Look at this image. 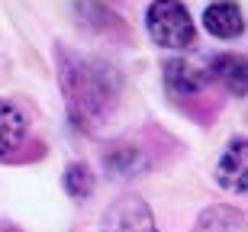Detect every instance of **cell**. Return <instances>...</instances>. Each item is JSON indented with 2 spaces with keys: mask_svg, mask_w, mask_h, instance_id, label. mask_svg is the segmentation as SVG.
Wrapping results in <instances>:
<instances>
[{
  "mask_svg": "<svg viewBox=\"0 0 248 232\" xmlns=\"http://www.w3.org/2000/svg\"><path fill=\"white\" fill-rule=\"evenodd\" d=\"M64 190H68L74 200L91 197L93 194V174H91V168L81 165V161H74V165L64 168Z\"/></svg>",
  "mask_w": 248,
  "mask_h": 232,
  "instance_id": "obj_11",
  "label": "cell"
},
{
  "mask_svg": "<svg viewBox=\"0 0 248 232\" xmlns=\"http://www.w3.org/2000/svg\"><path fill=\"white\" fill-rule=\"evenodd\" d=\"M203 84H206V71H200L197 65H190L187 58H171V62L165 65V87L171 91V97H177V100L200 93Z\"/></svg>",
  "mask_w": 248,
  "mask_h": 232,
  "instance_id": "obj_7",
  "label": "cell"
},
{
  "mask_svg": "<svg viewBox=\"0 0 248 232\" xmlns=\"http://www.w3.org/2000/svg\"><path fill=\"white\" fill-rule=\"evenodd\" d=\"M29 123L16 103L0 100V161H13L16 152L26 145Z\"/></svg>",
  "mask_w": 248,
  "mask_h": 232,
  "instance_id": "obj_5",
  "label": "cell"
},
{
  "mask_svg": "<svg viewBox=\"0 0 248 232\" xmlns=\"http://www.w3.org/2000/svg\"><path fill=\"white\" fill-rule=\"evenodd\" d=\"M197 232H245V219H242L235 210H226V206H219V210L203 213Z\"/></svg>",
  "mask_w": 248,
  "mask_h": 232,
  "instance_id": "obj_10",
  "label": "cell"
},
{
  "mask_svg": "<svg viewBox=\"0 0 248 232\" xmlns=\"http://www.w3.org/2000/svg\"><path fill=\"white\" fill-rule=\"evenodd\" d=\"M203 26L216 39H239L245 32V16L235 0H213L203 10Z\"/></svg>",
  "mask_w": 248,
  "mask_h": 232,
  "instance_id": "obj_6",
  "label": "cell"
},
{
  "mask_svg": "<svg viewBox=\"0 0 248 232\" xmlns=\"http://www.w3.org/2000/svg\"><path fill=\"white\" fill-rule=\"evenodd\" d=\"M58 81L62 93L68 103V116L74 120L78 129L97 132L103 123L116 113L123 93V77L120 71L97 55H81L71 48H58Z\"/></svg>",
  "mask_w": 248,
  "mask_h": 232,
  "instance_id": "obj_1",
  "label": "cell"
},
{
  "mask_svg": "<svg viewBox=\"0 0 248 232\" xmlns=\"http://www.w3.org/2000/svg\"><path fill=\"white\" fill-rule=\"evenodd\" d=\"M103 168H107L113 177H136L148 168V155H145V149H139V145H113V149L103 155Z\"/></svg>",
  "mask_w": 248,
  "mask_h": 232,
  "instance_id": "obj_9",
  "label": "cell"
},
{
  "mask_svg": "<svg viewBox=\"0 0 248 232\" xmlns=\"http://www.w3.org/2000/svg\"><path fill=\"white\" fill-rule=\"evenodd\" d=\"M100 229L103 232H158V226H155V216H152L145 200L126 194L103 210Z\"/></svg>",
  "mask_w": 248,
  "mask_h": 232,
  "instance_id": "obj_3",
  "label": "cell"
},
{
  "mask_svg": "<svg viewBox=\"0 0 248 232\" xmlns=\"http://www.w3.org/2000/svg\"><path fill=\"white\" fill-rule=\"evenodd\" d=\"M210 75L216 81H222V87L235 97L248 93V58L235 55V52H222L210 62Z\"/></svg>",
  "mask_w": 248,
  "mask_h": 232,
  "instance_id": "obj_8",
  "label": "cell"
},
{
  "mask_svg": "<svg viewBox=\"0 0 248 232\" xmlns=\"http://www.w3.org/2000/svg\"><path fill=\"white\" fill-rule=\"evenodd\" d=\"M145 29L152 42L161 48L197 46V26L190 19V10L181 0H152L145 10Z\"/></svg>",
  "mask_w": 248,
  "mask_h": 232,
  "instance_id": "obj_2",
  "label": "cell"
},
{
  "mask_svg": "<svg viewBox=\"0 0 248 232\" xmlns=\"http://www.w3.org/2000/svg\"><path fill=\"white\" fill-rule=\"evenodd\" d=\"M216 184L229 194H248V139H232L219 155Z\"/></svg>",
  "mask_w": 248,
  "mask_h": 232,
  "instance_id": "obj_4",
  "label": "cell"
}]
</instances>
